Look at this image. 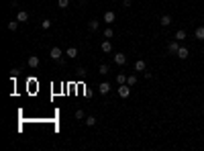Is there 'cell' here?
Listing matches in <instances>:
<instances>
[{"label": "cell", "mask_w": 204, "mask_h": 151, "mask_svg": "<svg viewBox=\"0 0 204 151\" xmlns=\"http://www.w3.org/2000/svg\"><path fill=\"white\" fill-rule=\"evenodd\" d=\"M61 55H63V53H61V49H59V47H51L49 57H51L53 61H59V59H61Z\"/></svg>", "instance_id": "1"}, {"label": "cell", "mask_w": 204, "mask_h": 151, "mask_svg": "<svg viewBox=\"0 0 204 151\" xmlns=\"http://www.w3.org/2000/svg\"><path fill=\"white\" fill-rule=\"evenodd\" d=\"M129 94H131L129 84H121V86H119V96H121V98H129Z\"/></svg>", "instance_id": "2"}, {"label": "cell", "mask_w": 204, "mask_h": 151, "mask_svg": "<svg viewBox=\"0 0 204 151\" xmlns=\"http://www.w3.org/2000/svg\"><path fill=\"white\" fill-rule=\"evenodd\" d=\"M114 63L117 66H124L127 63V55L124 53H114Z\"/></svg>", "instance_id": "3"}, {"label": "cell", "mask_w": 204, "mask_h": 151, "mask_svg": "<svg viewBox=\"0 0 204 151\" xmlns=\"http://www.w3.org/2000/svg\"><path fill=\"white\" fill-rule=\"evenodd\" d=\"M178 49H180V41H178V39H176V41H169L167 51H169V53H178Z\"/></svg>", "instance_id": "4"}, {"label": "cell", "mask_w": 204, "mask_h": 151, "mask_svg": "<svg viewBox=\"0 0 204 151\" xmlns=\"http://www.w3.org/2000/svg\"><path fill=\"white\" fill-rule=\"evenodd\" d=\"M98 92H100L102 96H106V94L110 92V84H108V82H102V84L98 86Z\"/></svg>", "instance_id": "5"}, {"label": "cell", "mask_w": 204, "mask_h": 151, "mask_svg": "<svg viewBox=\"0 0 204 151\" xmlns=\"http://www.w3.org/2000/svg\"><path fill=\"white\" fill-rule=\"evenodd\" d=\"M114 19H117V14L112 10H106L104 12V23H114Z\"/></svg>", "instance_id": "6"}, {"label": "cell", "mask_w": 204, "mask_h": 151, "mask_svg": "<svg viewBox=\"0 0 204 151\" xmlns=\"http://www.w3.org/2000/svg\"><path fill=\"white\" fill-rule=\"evenodd\" d=\"M29 68H33V70L39 68V57H37V55H31V57H29Z\"/></svg>", "instance_id": "7"}, {"label": "cell", "mask_w": 204, "mask_h": 151, "mask_svg": "<svg viewBox=\"0 0 204 151\" xmlns=\"http://www.w3.org/2000/svg\"><path fill=\"white\" fill-rule=\"evenodd\" d=\"M159 25H163V27H169V25H171V16H169V14H163L161 19H159Z\"/></svg>", "instance_id": "8"}, {"label": "cell", "mask_w": 204, "mask_h": 151, "mask_svg": "<svg viewBox=\"0 0 204 151\" xmlns=\"http://www.w3.org/2000/svg\"><path fill=\"white\" fill-rule=\"evenodd\" d=\"M100 49H102L104 53H110V51H112V43H110V41H104V43L100 45Z\"/></svg>", "instance_id": "9"}, {"label": "cell", "mask_w": 204, "mask_h": 151, "mask_svg": "<svg viewBox=\"0 0 204 151\" xmlns=\"http://www.w3.org/2000/svg\"><path fill=\"white\" fill-rule=\"evenodd\" d=\"M29 19V12H25V10H21L18 14H16V21H21V23H25Z\"/></svg>", "instance_id": "10"}, {"label": "cell", "mask_w": 204, "mask_h": 151, "mask_svg": "<svg viewBox=\"0 0 204 151\" xmlns=\"http://www.w3.org/2000/svg\"><path fill=\"white\" fill-rule=\"evenodd\" d=\"M65 55H68V57H78V49H76V47H68Z\"/></svg>", "instance_id": "11"}, {"label": "cell", "mask_w": 204, "mask_h": 151, "mask_svg": "<svg viewBox=\"0 0 204 151\" xmlns=\"http://www.w3.org/2000/svg\"><path fill=\"white\" fill-rule=\"evenodd\" d=\"M178 57H180V59H186V57H188V49H186V47H180V49H178Z\"/></svg>", "instance_id": "12"}, {"label": "cell", "mask_w": 204, "mask_h": 151, "mask_svg": "<svg viewBox=\"0 0 204 151\" xmlns=\"http://www.w3.org/2000/svg\"><path fill=\"white\" fill-rule=\"evenodd\" d=\"M135 70H137V72H145V61H143V59L135 61Z\"/></svg>", "instance_id": "13"}, {"label": "cell", "mask_w": 204, "mask_h": 151, "mask_svg": "<svg viewBox=\"0 0 204 151\" xmlns=\"http://www.w3.org/2000/svg\"><path fill=\"white\" fill-rule=\"evenodd\" d=\"M127 84H129V86H135V84H137V76H135V74L127 76Z\"/></svg>", "instance_id": "14"}, {"label": "cell", "mask_w": 204, "mask_h": 151, "mask_svg": "<svg viewBox=\"0 0 204 151\" xmlns=\"http://www.w3.org/2000/svg\"><path fill=\"white\" fill-rule=\"evenodd\" d=\"M196 39H202L204 41V27H198V29H196Z\"/></svg>", "instance_id": "15"}, {"label": "cell", "mask_w": 204, "mask_h": 151, "mask_svg": "<svg viewBox=\"0 0 204 151\" xmlns=\"http://www.w3.org/2000/svg\"><path fill=\"white\" fill-rule=\"evenodd\" d=\"M176 39H178V41H182V39H186V31H184V29H180V31L176 33Z\"/></svg>", "instance_id": "16"}, {"label": "cell", "mask_w": 204, "mask_h": 151, "mask_svg": "<svg viewBox=\"0 0 204 151\" xmlns=\"http://www.w3.org/2000/svg\"><path fill=\"white\" fill-rule=\"evenodd\" d=\"M6 27H8V31H16V27H18V23H16V21H10V23H8Z\"/></svg>", "instance_id": "17"}, {"label": "cell", "mask_w": 204, "mask_h": 151, "mask_svg": "<svg viewBox=\"0 0 204 151\" xmlns=\"http://www.w3.org/2000/svg\"><path fill=\"white\" fill-rule=\"evenodd\" d=\"M88 29H90V31H96V29H98V21H90V23H88Z\"/></svg>", "instance_id": "18"}, {"label": "cell", "mask_w": 204, "mask_h": 151, "mask_svg": "<svg viewBox=\"0 0 204 151\" xmlns=\"http://www.w3.org/2000/svg\"><path fill=\"white\" fill-rule=\"evenodd\" d=\"M86 125H88V127H94V125H96V118H94V116H86Z\"/></svg>", "instance_id": "19"}, {"label": "cell", "mask_w": 204, "mask_h": 151, "mask_svg": "<svg viewBox=\"0 0 204 151\" xmlns=\"http://www.w3.org/2000/svg\"><path fill=\"white\" fill-rule=\"evenodd\" d=\"M57 6L59 8H68L70 6V0H57Z\"/></svg>", "instance_id": "20"}, {"label": "cell", "mask_w": 204, "mask_h": 151, "mask_svg": "<svg viewBox=\"0 0 204 151\" xmlns=\"http://www.w3.org/2000/svg\"><path fill=\"white\" fill-rule=\"evenodd\" d=\"M117 82H119V86H121V84H127V76L119 74V76H117Z\"/></svg>", "instance_id": "21"}, {"label": "cell", "mask_w": 204, "mask_h": 151, "mask_svg": "<svg viewBox=\"0 0 204 151\" xmlns=\"http://www.w3.org/2000/svg\"><path fill=\"white\" fill-rule=\"evenodd\" d=\"M112 35H114V31H112L110 27H108V29H104V37H106V39H112Z\"/></svg>", "instance_id": "22"}, {"label": "cell", "mask_w": 204, "mask_h": 151, "mask_svg": "<svg viewBox=\"0 0 204 151\" xmlns=\"http://www.w3.org/2000/svg\"><path fill=\"white\" fill-rule=\"evenodd\" d=\"M98 72H100V74H102V76H106V74H108V66H106V63H102Z\"/></svg>", "instance_id": "23"}, {"label": "cell", "mask_w": 204, "mask_h": 151, "mask_svg": "<svg viewBox=\"0 0 204 151\" xmlns=\"http://www.w3.org/2000/svg\"><path fill=\"white\" fill-rule=\"evenodd\" d=\"M76 118H78V120H80V118H86L84 110H80V108H78V110H76Z\"/></svg>", "instance_id": "24"}, {"label": "cell", "mask_w": 204, "mask_h": 151, "mask_svg": "<svg viewBox=\"0 0 204 151\" xmlns=\"http://www.w3.org/2000/svg\"><path fill=\"white\" fill-rule=\"evenodd\" d=\"M41 27H43V29H49V27H51V21H47V19H45V21L41 23Z\"/></svg>", "instance_id": "25"}]
</instances>
